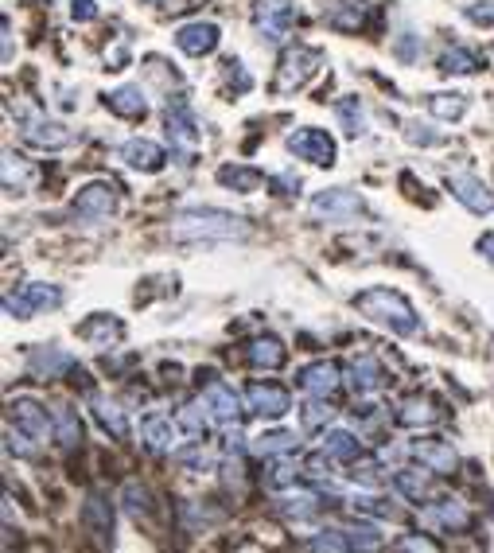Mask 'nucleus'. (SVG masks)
<instances>
[{"label":"nucleus","mask_w":494,"mask_h":553,"mask_svg":"<svg viewBox=\"0 0 494 553\" xmlns=\"http://www.w3.org/2000/svg\"><path fill=\"white\" fill-rule=\"evenodd\" d=\"M393 487H397L405 499H413V503H421L424 495H428V480H424L421 472H413V468L393 472Z\"/></svg>","instance_id":"obj_38"},{"label":"nucleus","mask_w":494,"mask_h":553,"mask_svg":"<svg viewBox=\"0 0 494 553\" xmlns=\"http://www.w3.org/2000/svg\"><path fill=\"white\" fill-rule=\"evenodd\" d=\"M335 117H339V125H343L347 137H362L366 133V106L358 98H339L335 102Z\"/></svg>","instance_id":"obj_34"},{"label":"nucleus","mask_w":494,"mask_h":553,"mask_svg":"<svg viewBox=\"0 0 494 553\" xmlns=\"http://www.w3.org/2000/svg\"><path fill=\"white\" fill-rule=\"evenodd\" d=\"M284 518H296V522H308L319 515V495L316 491H288L281 503Z\"/></svg>","instance_id":"obj_33"},{"label":"nucleus","mask_w":494,"mask_h":553,"mask_svg":"<svg viewBox=\"0 0 494 553\" xmlns=\"http://www.w3.org/2000/svg\"><path fill=\"white\" fill-rule=\"evenodd\" d=\"M121 503H125V511L133 518H144L148 511H152V499H148V491H144L137 480H129L125 487H121Z\"/></svg>","instance_id":"obj_41"},{"label":"nucleus","mask_w":494,"mask_h":553,"mask_svg":"<svg viewBox=\"0 0 494 553\" xmlns=\"http://www.w3.org/2000/svg\"><path fill=\"white\" fill-rule=\"evenodd\" d=\"M479 250H483V258L494 265V234H483V238H479Z\"/></svg>","instance_id":"obj_54"},{"label":"nucleus","mask_w":494,"mask_h":553,"mask_svg":"<svg viewBox=\"0 0 494 553\" xmlns=\"http://www.w3.org/2000/svg\"><path fill=\"white\" fill-rule=\"evenodd\" d=\"M467 94H432L428 98V110L436 113V117H444V121H459L463 113H467Z\"/></svg>","instance_id":"obj_36"},{"label":"nucleus","mask_w":494,"mask_h":553,"mask_svg":"<svg viewBox=\"0 0 494 553\" xmlns=\"http://www.w3.org/2000/svg\"><path fill=\"white\" fill-rule=\"evenodd\" d=\"M176 464L183 468V472H191V476H199V472H211V452H207L203 444H195V448L179 452Z\"/></svg>","instance_id":"obj_43"},{"label":"nucleus","mask_w":494,"mask_h":553,"mask_svg":"<svg viewBox=\"0 0 494 553\" xmlns=\"http://www.w3.org/2000/svg\"><path fill=\"white\" fill-rule=\"evenodd\" d=\"M218 43H222V32H218V24H207V20L183 24V28L176 32V47L183 51V55H195V59L211 55Z\"/></svg>","instance_id":"obj_14"},{"label":"nucleus","mask_w":494,"mask_h":553,"mask_svg":"<svg viewBox=\"0 0 494 553\" xmlns=\"http://www.w3.org/2000/svg\"><path fill=\"white\" fill-rule=\"evenodd\" d=\"M382 382H386V370L374 355H358L351 363V386L358 394H374V390H382Z\"/></svg>","instance_id":"obj_25"},{"label":"nucleus","mask_w":494,"mask_h":553,"mask_svg":"<svg viewBox=\"0 0 494 553\" xmlns=\"http://www.w3.org/2000/svg\"><path fill=\"white\" fill-rule=\"evenodd\" d=\"M463 16H467L471 24H479V28H494V0H475V4H467Z\"/></svg>","instance_id":"obj_45"},{"label":"nucleus","mask_w":494,"mask_h":553,"mask_svg":"<svg viewBox=\"0 0 494 553\" xmlns=\"http://www.w3.org/2000/svg\"><path fill=\"white\" fill-rule=\"evenodd\" d=\"M308 550L312 553H351V538H347V530H323L316 534L312 542H308Z\"/></svg>","instance_id":"obj_40"},{"label":"nucleus","mask_w":494,"mask_h":553,"mask_svg":"<svg viewBox=\"0 0 494 553\" xmlns=\"http://www.w3.org/2000/svg\"><path fill=\"white\" fill-rule=\"evenodd\" d=\"M444 417V409L436 406L432 398H405L401 406H397V425H405V429H417V425H436Z\"/></svg>","instance_id":"obj_22"},{"label":"nucleus","mask_w":494,"mask_h":553,"mask_svg":"<svg viewBox=\"0 0 494 553\" xmlns=\"http://www.w3.org/2000/svg\"><path fill=\"white\" fill-rule=\"evenodd\" d=\"M28 370L47 382V378H59V374L74 370V355L59 351V347H39V351H32V359H28Z\"/></svg>","instance_id":"obj_21"},{"label":"nucleus","mask_w":494,"mask_h":553,"mask_svg":"<svg viewBox=\"0 0 494 553\" xmlns=\"http://www.w3.org/2000/svg\"><path fill=\"white\" fill-rule=\"evenodd\" d=\"M117 187L113 184H86V187H78V195H74V203H71V215L74 219H82V222H106L113 211H117V195H113Z\"/></svg>","instance_id":"obj_8"},{"label":"nucleus","mask_w":494,"mask_h":553,"mask_svg":"<svg viewBox=\"0 0 494 553\" xmlns=\"http://www.w3.org/2000/svg\"><path fill=\"white\" fill-rule=\"evenodd\" d=\"M106 106H109V113L129 117V121H141L144 113H148V102H144L141 86H117V90L106 98Z\"/></svg>","instance_id":"obj_23"},{"label":"nucleus","mask_w":494,"mask_h":553,"mask_svg":"<svg viewBox=\"0 0 494 553\" xmlns=\"http://www.w3.org/2000/svg\"><path fill=\"white\" fill-rule=\"evenodd\" d=\"M296 382H300V390H304V394H312V398H331V394L339 390V367H335V363H327V359H319V363L300 367Z\"/></svg>","instance_id":"obj_15"},{"label":"nucleus","mask_w":494,"mask_h":553,"mask_svg":"<svg viewBox=\"0 0 494 553\" xmlns=\"http://www.w3.org/2000/svg\"><path fill=\"white\" fill-rule=\"evenodd\" d=\"M323 402H327V398H323ZM323 402H312V406L304 409V425H308V429H319L323 421H331V409L323 406Z\"/></svg>","instance_id":"obj_48"},{"label":"nucleus","mask_w":494,"mask_h":553,"mask_svg":"<svg viewBox=\"0 0 494 553\" xmlns=\"http://www.w3.org/2000/svg\"><path fill=\"white\" fill-rule=\"evenodd\" d=\"M55 441L63 448H78L82 444V417L71 406H55Z\"/></svg>","instance_id":"obj_32"},{"label":"nucleus","mask_w":494,"mask_h":553,"mask_svg":"<svg viewBox=\"0 0 494 553\" xmlns=\"http://www.w3.org/2000/svg\"><path fill=\"white\" fill-rule=\"evenodd\" d=\"M203 402H207V409H211V417L218 425H230V421H238V413H242V402H238L234 386H226V382L214 378V374H207V382H203Z\"/></svg>","instance_id":"obj_13"},{"label":"nucleus","mask_w":494,"mask_h":553,"mask_svg":"<svg viewBox=\"0 0 494 553\" xmlns=\"http://www.w3.org/2000/svg\"><path fill=\"white\" fill-rule=\"evenodd\" d=\"M211 421L214 417H211V409H207V402H191V406L179 409V425H183L191 437H203Z\"/></svg>","instance_id":"obj_37"},{"label":"nucleus","mask_w":494,"mask_h":553,"mask_svg":"<svg viewBox=\"0 0 494 553\" xmlns=\"http://www.w3.org/2000/svg\"><path fill=\"white\" fill-rule=\"evenodd\" d=\"M277 187H284L281 195H292V191L300 187V176H292V172H284V176H277Z\"/></svg>","instance_id":"obj_53"},{"label":"nucleus","mask_w":494,"mask_h":553,"mask_svg":"<svg viewBox=\"0 0 494 553\" xmlns=\"http://www.w3.org/2000/svg\"><path fill=\"white\" fill-rule=\"evenodd\" d=\"M323 67V51L319 47H292L284 51L281 71H277V94H296L304 90Z\"/></svg>","instance_id":"obj_3"},{"label":"nucleus","mask_w":494,"mask_h":553,"mask_svg":"<svg viewBox=\"0 0 494 553\" xmlns=\"http://www.w3.org/2000/svg\"><path fill=\"white\" fill-rule=\"evenodd\" d=\"M82 526H86V534L98 538V542H109V538H113V507H109V499L102 491H94V495L82 503Z\"/></svg>","instance_id":"obj_18"},{"label":"nucleus","mask_w":494,"mask_h":553,"mask_svg":"<svg viewBox=\"0 0 494 553\" xmlns=\"http://www.w3.org/2000/svg\"><path fill=\"white\" fill-rule=\"evenodd\" d=\"M448 191L456 195L467 211H475V215H491L494 211V191L479 176H471V172H452L448 176Z\"/></svg>","instance_id":"obj_11"},{"label":"nucleus","mask_w":494,"mask_h":553,"mask_svg":"<svg viewBox=\"0 0 494 553\" xmlns=\"http://www.w3.org/2000/svg\"><path fill=\"white\" fill-rule=\"evenodd\" d=\"M121 160L129 168H137V172H160L168 156H164V148L156 145V141H148V137H129L121 145Z\"/></svg>","instance_id":"obj_17"},{"label":"nucleus","mask_w":494,"mask_h":553,"mask_svg":"<svg viewBox=\"0 0 494 553\" xmlns=\"http://www.w3.org/2000/svg\"><path fill=\"white\" fill-rule=\"evenodd\" d=\"M246 355L257 370H277V367H284V359H288V351H284V343L277 339V335H261V339H253Z\"/></svg>","instance_id":"obj_24"},{"label":"nucleus","mask_w":494,"mask_h":553,"mask_svg":"<svg viewBox=\"0 0 494 553\" xmlns=\"http://www.w3.org/2000/svg\"><path fill=\"white\" fill-rule=\"evenodd\" d=\"M246 402H249V409H253L257 417H269V421H281L284 413L292 409L288 390H284V386H277V382H249Z\"/></svg>","instance_id":"obj_12"},{"label":"nucleus","mask_w":494,"mask_h":553,"mask_svg":"<svg viewBox=\"0 0 494 553\" xmlns=\"http://www.w3.org/2000/svg\"><path fill=\"white\" fill-rule=\"evenodd\" d=\"M12 417H16V429L20 433H28L32 441H47V433H51V425H47V409L32 402V398H16L12 402Z\"/></svg>","instance_id":"obj_19"},{"label":"nucleus","mask_w":494,"mask_h":553,"mask_svg":"<svg viewBox=\"0 0 494 553\" xmlns=\"http://www.w3.org/2000/svg\"><path fill=\"white\" fill-rule=\"evenodd\" d=\"M288 152L296 156V160H312L319 168H331L335 164V156H339V148H335V137L331 133H323V129H296V133H288Z\"/></svg>","instance_id":"obj_7"},{"label":"nucleus","mask_w":494,"mask_h":553,"mask_svg":"<svg viewBox=\"0 0 494 553\" xmlns=\"http://www.w3.org/2000/svg\"><path fill=\"white\" fill-rule=\"evenodd\" d=\"M417 460H421L428 472H436V476H448L452 468H456V448H452V441H440V437H428V441H417L413 448H409Z\"/></svg>","instance_id":"obj_16"},{"label":"nucleus","mask_w":494,"mask_h":553,"mask_svg":"<svg viewBox=\"0 0 494 553\" xmlns=\"http://www.w3.org/2000/svg\"><path fill=\"white\" fill-rule=\"evenodd\" d=\"M253 448L265 456V460H273V456H288L292 448H296V433H288V429H273V433H261Z\"/></svg>","instance_id":"obj_35"},{"label":"nucleus","mask_w":494,"mask_h":553,"mask_svg":"<svg viewBox=\"0 0 494 553\" xmlns=\"http://www.w3.org/2000/svg\"><path fill=\"white\" fill-rule=\"evenodd\" d=\"M164 125H168V141L179 156H191L199 141H203V129H199V117L191 110V102H183V94H176L164 110Z\"/></svg>","instance_id":"obj_4"},{"label":"nucleus","mask_w":494,"mask_h":553,"mask_svg":"<svg viewBox=\"0 0 494 553\" xmlns=\"http://www.w3.org/2000/svg\"><path fill=\"white\" fill-rule=\"evenodd\" d=\"M323 16L335 32H354L366 24V0H327Z\"/></svg>","instance_id":"obj_20"},{"label":"nucleus","mask_w":494,"mask_h":553,"mask_svg":"<svg viewBox=\"0 0 494 553\" xmlns=\"http://www.w3.org/2000/svg\"><path fill=\"white\" fill-rule=\"evenodd\" d=\"M424 522H436V526H448V530H467L471 526V511L459 503V499H440L424 511Z\"/></svg>","instance_id":"obj_26"},{"label":"nucleus","mask_w":494,"mask_h":553,"mask_svg":"<svg viewBox=\"0 0 494 553\" xmlns=\"http://www.w3.org/2000/svg\"><path fill=\"white\" fill-rule=\"evenodd\" d=\"M440 71L448 74H475L479 71V59L467 51V47H448L444 59H440Z\"/></svg>","instance_id":"obj_39"},{"label":"nucleus","mask_w":494,"mask_h":553,"mask_svg":"<svg viewBox=\"0 0 494 553\" xmlns=\"http://www.w3.org/2000/svg\"><path fill=\"white\" fill-rule=\"evenodd\" d=\"M24 141L32 148H43V152H59V148L74 145V129L43 117V113H28L24 117Z\"/></svg>","instance_id":"obj_10"},{"label":"nucleus","mask_w":494,"mask_h":553,"mask_svg":"<svg viewBox=\"0 0 494 553\" xmlns=\"http://www.w3.org/2000/svg\"><path fill=\"white\" fill-rule=\"evenodd\" d=\"M218 184L234 187V191H242V195H253L257 187L265 184V176H261L257 168H246V164H222V168H218Z\"/></svg>","instance_id":"obj_30"},{"label":"nucleus","mask_w":494,"mask_h":553,"mask_svg":"<svg viewBox=\"0 0 494 553\" xmlns=\"http://www.w3.org/2000/svg\"><path fill=\"white\" fill-rule=\"evenodd\" d=\"M323 452L335 464H354L362 456V441L354 433H347V429H331V433H323Z\"/></svg>","instance_id":"obj_27"},{"label":"nucleus","mask_w":494,"mask_h":553,"mask_svg":"<svg viewBox=\"0 0 494 553\" xmlns=\"http://www.w3.org/2000/svg\"><path fill=\"white\" fill-rule=\"evenodd\" d=\"M246 230V219H238L230 211H218V207H191V211H179L176 222H172V238H179V242L242 238Z\"/></svg>","instance_id":"obj_2"},{"label":"nucleus","mask_w":494,"mask_h":553,"mask_svg":"<svg viewBox=\"0 0 494 553\" xmlns=\"http://www.w3.org/2000/svg\"><path fill=\"white\" fill-rule=\"evenodd\" d=\"M405 137H409L413 145H436V141H440V133H428V125H417V121L409 125V133H405Z\"/></svg>","instance_id":"obj_50"},{"label":"nucleus","mask_w":494,"mask_h":553,"mask_svg":"<svg viewBox=\"0 0 494 553\" xmlns=\"http://www.w3.org/2000/svg\"><path fill=\"white\" fill-rule=\"evenodd\" d=\"M90 409H94L98 425L106 429L109 437H117V441H125V437H129V421H125L121 406H113L109 398H90Z\"/></svg>","instance_id":"obj_31"},{"label":"nucleus","mask_w":494,"mask_h":553,"mask_svg":"<svg viewBox=\"0 0 494 553\" xmlns=\"http://www.w3.org/2000/svg\"><path fill=\"white\" fill-rule=\"evenodd\" d=\"M397 550L401 553H440V546H436L432 538H424V534H405Z\"/></svg>","instance_id":"obj_47"},{"label":"nucleus","mask_w":494,"mask_h":553,"mask_svg":"<svg viewBox=\"0 0 494 553\" xmlns=\"http://www.w3.org/2000/svg\"><path fill=\"white\" fill-rule=\"evenodd\" d=\"M71 16L78 24H90V20H98V4L94 0H71Z\"/></svg>","instance_id":"obj_49"},{"label":"nucleus","mask_w":494,"mask_h":553,"mask_svg":"<svg viewBox=\"0 0 494 553\" xmlns=\"http://www.w3.org/2000/svg\"><path fill=\"white\" fill-rule=\"evenodd\" d=\"M296 476H300V468H296L288 456H273V464H269V476H265V487L284 491L288 483H296Z\"/></svg>","instance_id":"obj_42"},{"label":"nucleus","mask_w":494,"mask_h":553,"mask_svg":"<svg viewBox=\"0 0 494 553\" xmlns=\"http://www.w3.org/2000/svg\"><path fill=\"white\" fill-rule=\"evenodd\" d=\"M141 437L148 444V452H172L176 448V425L168 421V417H144L141 425Z\"/></svg>","instance_id":"obj_28"},{"label":"nucleus","mask_w":494,"mask_h":553,"mask_svg":"<svg viewBox=\"0 0 494 553\" xmlns=\"http://www.w3.org/2000/svg\"><path fill=\"white\" fill-rule=\"evenodd\" d=\"M28 180H32L28 164H16V156H4V187L8 191H28Z\"/></svg>","instance_id":"obj_44"},{"label":"nucleus","mask_w":494,"mask_h":553,"mask_svg":"<svg viewBox=\"0 0 494 553\" xmlns=\"http://www.w3.org/2000/svg\"><path fill=\"white\" fill-rule=\"evenodd\" d=\"M226 74H230V82H238V90H242V94L253 86V78L242 71V63H238V59H230V63H226Z\"/></svg>","instance_id":"obj_51"},{"label":"nucleus","mask_w":494,"mask_h":553,"mask_svg":"<svg viewBox=\"0 0 494 553\" xmlns=\"http://www.w3.org/2000/svg\"><path fill=\"white\" fill-rule=\"evenodd\" d=\"M8 452H16V456H32V448L24 444V437H20V433H12V429H8Z\"/></svg>","instance_id":"obj_52"},{"label":"nucleus","mask_w":494,"mask_h":553,"mask_svg":"<svg viewBox=\"0 0 494 553\" xmlns=\"http://www.w3.org/2000/svg\"><path fill=\"white\" fill-rule=\"evenodd\" d=\"M312 215L327 222H351L362 215V199L354 195L351 187H327L312 199Z\"/></svg>","instance_id":"obj_9"},{"label":"nucleus","mask_w":494,"mask_h":553,"mask_svg":"<svg viewBox=\"0 0 494 553\" xmlns=\"http://www.w3.org/2000/svg\"><path fill=\"white\" fill-rule=\"evenodd\" d=\"M63 304V293L55 285H43V281H32V285H20L16 293L4 296V312L16 316V320H32L43 308H59Z\"/></svg>","instance_id":"obj_5"},{"label":"nucleus","mask_w":494,"mask_h":553,"mask_svg":"<svg viewBox=\"0 0 494 553\" xmlns=\"http://www.w3.org/2000/svg\"><path fill=\"white\" fill-rule=\"evenodd\" d=\"M121 320H113V316H94V320H86L82 328H78V335L90 343V347H109V343H117L121 339Z\"/></svg>","instance_id":"obj_29"},{"label":"nucleus","mask_w":494,"mask_h":553,"mask_svg":"<svg viewBox=\"0 0 494 553\" xmlns=\"http://www.w3.org/2000/svg\"><path fill=\"white\" fill-rule=\"evenodd\" d=\"M253 24L265 43H284L296 28V8L288 0H257L253 4Z\"/></svg>","instance_id":"obj_6"},{"label":"nucleus","mask_w":494,"mask_h":553,"mask_svg":"<svg viewBox=\"0 0 494 553\" xmlns=\"http://www.w3.org/2000/svg\"><path fill=\"white\" fill-rule=\"evenodd\" d=\"M347 538H351L354 550H366V553H374L378 546H382V538L374 534V526H358V530H347Z\"/></svg>","instance_id":"obj_46"},{"label":"nucleus","mask_w":494,"mask_h":553,"mask_svg":"<svg viewBox=\"0 0 494 553\" xmlns=\"http://www.w3.org/2000/svg\"><path fill=\"white\" fill-rule=\"evenodd\" d=\"M354 304H358V312H362L366 320L382 324V328H389L393 335L421 332V316H417V308L397 293V289H366V293L354 296Z\"/></svg>","instance_id":"obj_1"}]
</instances>
